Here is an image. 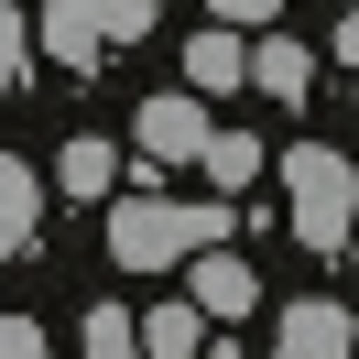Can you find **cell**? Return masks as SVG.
Masks as SVG:
<instances>
[{"label":"cell","mask_w":359,"mask_h":359,"mask_svg":"<svg viewBox=\"0 0 359 359\" xmlns=\"http://www.w3.org/2000/svg\"><path fill=\"white\" fill-rule=\"evenodd\" d=\"M207 250H229L218 196H109V262L120 272H196Z\"/></svg>","instance_id":"cell-1"},{"label":"cell","mask_w":359,"mask_h":359,"mask_svg":"<svg viewBox=\"0 0 359 359\" xmlns=\"http://www.w3.org/2000/svg\"><path fill=\"white\" fill-rule=\"evenodd\" d=\"M272 175H283V196H294V240H305V250L359 240V175H348V153H327V142H294Z\"/></svg>","instance_id":"cell-2"},{"label":"cell","mask_w":359,"mask_h":359,"mask_svg":"<svg viewBox=\"0 0 359 359\" xmlns=\"http://www.w3.org/2000/svg\"><path fill=\"white\" fill-rule=\"evenodd\" d=\"M142 33H153V0H55V11H44V55L76 66V76H88L98 55L142 44Z\"/></svg>","instance_id":"cell-3"},{"label":"cell","mask_w":359,"mask_h":359,"mask_svg":"<svg viewBox=\"0 0 359 359\" xmlns=\"http://www.w3.org/2000/svg\"><path fill=\"white\" fill-rule=\"evenodd\" d=\"M131 142H142L153 163H207V142H218V131H207L196 98H142V109H131Z\"/></svg>","instance_id":"cell-4"},{"label":"cell","mask_w":359,"mask_h":359,"mask_svg":"<svg viewBox=\"0 0 359 359\" xmlns=\"http://www.w3.org/2000/svg\"><path fill=\"white\" fill-rule=\"evenodd\" d=\"M142 359H207V305L196 294H163L142 316Z\"/></svg>","instance_id":"cell-5"},{"label":"cell","mask_w":359,"mask_h":359,"mask_svg":"<svg viewBox=\"0 0 359 359\" xmlns=\"http://www.w3.org/2000/svg\"><path fill=\"white\" fill-rule=\"evenodd\" d=\"M283 359H359V327L337 305H283Z\"/></svg>","instance_id":"cell-6"},{"label":"cell","mask_w":359,"mask_h":359,"mask_svg":"<svg viewBox=\"0 0 359 359\" xmlns=\"http://www.w3.org/2000/svg\"><path fill=\"white\" fill-rule=\"evenodd\" d=\"M33 229H44V185H33L22 153H0V262H11V250H33Z\"/></svg>","instance_id":"cell-7"},{"label":"cell","mask_w":359,"mask_h":359,"mask_svg":"<svg viewBox=\"0 0 359 359\" xmlns=\"http://www.w3.org/2000/svg\"><path fill=\"white\" fill-rule=\"evenodd\" d=\"M240 76H250V44H240V33H229V22H207L196 44H185V88H196V98H218V88H240Z\"/></svg>","instance_id":"cell-8"},{"label":"cell","mask_w":359,"mask_h":359,"mask_svg":"<svg viewBox=\"0 0 359 359\" xmlns=\"http://www.w3.org/2000/svg\"><path fill=\"white\" fill-rule=\"evenodd\" d=\"M185 283H196V305L218 316V327H229V316H250V294H262V283H250V262H240V250H207V262L185 272Z\"/></svg>","instance_id":"cell-9"},{"label":"cell","mask_w":359,"mask_h":359,"mask_svg":"<svg viewBox=\"0 0 359 359\" xmlns=\"http://www.w3.org/2000/svg\"><path fill=\"white\" fill-rule=\"evenodd\" d=\"M250 76H262V98H305L316 88V55L294 44V33H262V44H250Z\"/></svg>","instance_id":"cell-10"},{"label":"cell","mask_w":359,"mask_h":359,"mask_svg":"<svg viewBox=\"0 0 359 359\" xmlns=\"http://www.w3.org/2000/svg\"><path fill=\"white\" fill-rule=\"evenodd\" d=\"M55 185H66V196H109V185H120V153L76 131V142H66V163H55Z\"/></svg>","instance_id":"cell-11"},{"label":"cell","mask_w":359,"mask_h":359,"mask_svg":"<svg viewBox=\"0 0 359 359\" xmlns=\"http://www.w3.org/2000/svg\"><path fill=\"white\" fill-rule=\"evenodd\" d=\"M262 142H250V131H218V142H207V185H250V175H262Z\"/></svg>","instance_id":"cell-12"},{"label":"cell","mask_w":359,"mask_h":359,"mask_svg":"<svg viewBox=\"0 0 359 359\" xmlns=\"http://www.w3.org/2000/svg\"><path fill=\"white\" fill-rule=\"evenodd\" d=\"M88 359H142V316L98 305V316H88Z\"/></svg>","instance_id":"cell-13"},{"label":"cell","mask_w":359,"mask_h":359,"mask_svg":"<svg viewBox=\"0 0 359 359\" xmlns=\"http://www.w3.org/2000/svg\"><path fill=\"white\" fill-rule=\"evenodd\" d=\"M22 66H33V33H22V11L0 0V88H22Z\"/></svg>","instance_id":"cell-14"},{"label":"cell","mask_w":359,"mask_h":359,"mask_svg":"<svg viewBox=\"0 0 359 359\" xmlns=\"http://www.w3.org/2000/svg\"><path fill=\"white\" fill-rule=\"evenodd\" d=\"M0 359H44V327L33 316H0Z\"/></svg>","instance_id":"cell-15"},{"label":"cell","mask_w":359,"mask_h":359,"mask_svg":"<svg viewBox=\"0 0 359 359\" xmlns=\"http://www.w3.org/2000/svg\"><path fill=\"white\" fill-rule=\"evenodd\" d=\"M207 11H218V22L240 33V22H272V11H283V0H207Z\"/></svg>","instance_id":"cell-16"},{"label":"cell","mask_w":359,"mask_h":359,"mask_svg":"<svg viewBox=\"0 0 359 359\" xmlns=\"http://www.w3.org/2000/svg\"><path fill=\"white\" fill-rule=\"evenodd\" d=\"M337 55H348V66H359V11H348V22H337Z\"/></svg>","instance_id":"cell-17"},{"label":"cell","mask_w":359,"mask_h":359,"mask_svg":"<svg viewBox=\"0 0 359 359\" xmlns=\"http://www.w3.org/2000/svg\"><path fill=\"white\" fill-rule=\"evenodd\" d=\"M207 359H240V348H207Z\"/></svg>","instance_id":"cell-18"},{"label":"cell","mask_w":359,"mask_h":359,"mask_svg":"<svg viewBox=\"0 0 359 359\" xmlns=\"http://www.w3.org/2000/svg\"><path fill=\"white\" fill-rule=\"evenodd\" d=\"M348 11H359V0H348Z\"/></svg>","instance_id":"cell-19"},{"label":"cell","mask_w":359,"mask_h":359,"mask_svg":"<svg viewBox=\"0 0 359 359\" xmlns=\"http://www.w3.org/2000/svg\"><path fill=\"white\" fill-rule=\"evenodd\" d=\"M348 250H359V240H348Z\"/></svg>","instance_id":"cell-20"}]
</instances>
